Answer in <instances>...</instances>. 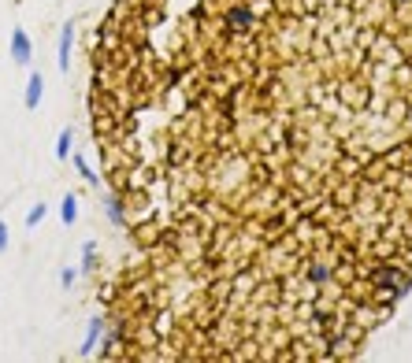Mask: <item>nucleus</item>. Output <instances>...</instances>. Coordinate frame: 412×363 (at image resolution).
Wrapping results in <instances>:
<instances>
[{
	"label": "nucleus",
	"instance_id": "1",
	"mask_svg": "<svg viewBox=\"0 0 412 363\" xmlns=\"http://www.w3.org/2000/svg\"><path fill=\"white\" fill-rule=\"evenodd\" d=\"M178 96L298 178H412V0H130Z\"/></svg>",
	"mask_w": 412,
	"mask_h": 363
},
{
	"label": "nucleus",
	"instance_id": "2",
	"mask_svg": "<svg viewBox=\"0 0 412 363\" xmlns=\"http://www.w3.org/2000/svg\"><path fill=\"white\" fill-rule=\"evenodd\" d=\"M104 334H108V315H93L90 326H86V337H82V345H78V356H82V359L97 356V349H101Z\"/></svg>",
	"mask_w": 412,
	"mask_h": 363
},
{
	"label": "nucleus",
	"instance_id": "3",
	"mask_svg": "<svg viewBox=\"0 0 412 363\" xmlns=\"http://www.w3.org/2000/svg\"><path fill=\"white\" fill-rule=\"evenodd\" d=\"M75 34H78V26L75 23H63L60 30V45H56V67L67 74L71 71V52H75Z\"/></svg>",
	"mask_w": 412,
	"mask_h": 363
},
{
	"label": "nucleus",
	"instance_id": "4",
	"mask_svg": "<svg viewBox=\"0 0 412 363\" xmlns=\"http://www.w3.org/2000/svg\"><path fill=\"white\" fill-rule=\"evenodd\" d=\"M11 60L15 67H30V60H34V45H30V34L23 26L11 30Z\"/></svg>",
	"mask_w": 412,
	"mask_h": 363
},
{
	"label": "nucleus",
	"instance_id": "5",
	"mask_svg": "<svg viewBox=\"0 0 412 363\" xmlns=\"http://www.w3.org/2000/svg\"><path fill=\"white\" fill-rule=\"evenodd\" d=\"M41 101H45V78L34 71L26 78V89H23V104L30 108V111H38L41 108Z\"/></svg>",
	"mask_w": 412,
	"mask_h": 363
},
{
	"label": "nucleus",
	"instance_id": "6",
	"mask_svg": "<svg viewBox=\"0 0 412 363\" xmlns=\"http://www.w3.org/2000/svg\"><path fill=\"white\" fill-rule=\"evenodd\" d=\"M71 160H75V171H78V178L86 182V186H93V189H101V174H97L93 167H90V160L82 156V152H71Z\"/></svg>",
	"mask_w": 412,
	"mask_h": 363
},
{
	"label": "nucleus",
	"instance_id": "7",
	"mask_svg": "<svg viewBox=\"0 0 412 363\" xmlns=\"http://www.w3.org/2000/svg\"><path fill=\"white\" fill-rule=\"evenodd\" d=\"M101 201H104V216H108V223L123 230V219H126V216H123V204H119V196H115V193L108 189V193L101 196Z\"/></svg>",
	"mask_w": 412,
	"mask_h": 363
},
{
	"label": "nucleus",
	"instance_id": "8",
	"mask_svg": "<svg viewBox=\"0 0 412 363\" xmlns=\"http://www.w3.org/2000/svg\"><path fill=\"white\" fill-rule=\"evenodd\" d=\"M60 219H63V226H75V223H78V196H75V193H63V201H60Z\"/></svg>",
	"mask_w": 412,
	"mask_h": 363
},
{
	"label": "nucleus",
	"instance_id": "9",
	"mask_svg": "<svg viewBox=\"0 0 412 363\" xmlns=\"http://www.w3.org/2000/svg\"><path fill=\"white\" fill-rule=\"evenodd\" d=\"M97 267V241H82V263H78V274H93Z\"/></svg>",
	"mask_w": 412,
	"mask_h": 363
},
{
	"label": "nucleus",
	"instance_id": "10",
	"mask_svg": "<svg viewBox=\"0 0 412 363\" xmlns=\"http://www.w3.org/2000/svg\"><path fill=\"white\" fill-rule=\"evenodd\" d=\"M71 152H75V134H71V130H60V138H56V160L60 163L71 160Z\"/></svg>",
	"mask_w": 412,
	"mask_h": 363
},
{
	"label": "nucleus",
	"instance_id": "11",
	"mask_svg": "<svg viewBox=\"0 0 412 363\" xmlns=\"http://www.w3.org/2000/svg\"><path fill=\"white\" fill-rule=\"evenodd\" d=\"M45 216H48V204H34V208H30V216H26V230H38L45 223Z\"/></svg>",
	"mask_w": 412,
	"mask_h": 363
},
{
	"label": "nucleus",
	"instance_id": "12",
	"mask_svg": "<svg viewBox=\"0 0 412 363\" xmlns=\"http://www.w3.org/2000/svg\"><path fill=\"white\" fill-rule=\"evenodd\" d=\"M75 278H78V271H75V267H63V271H60V282H63V289H71V286H75Z\"/></svg>",
	"mask_w": 412,
	"mask_h": 363
},
{
	"label": "nucleus",
	"instance_id": "13",
	"mask_svg": "<svg viewBox=\"0 0 412 363\" xmlns=\"http://www.w3.org/2000/svg\"><path fill=\"white\" fill-rule=\"evenodd\" d=\"M8 241H11V234H8V226H4V219H0V252L8 249Z\"/></svg>",
	"mask_w": 412,
	"mask_h": 363
}]
</instances>
